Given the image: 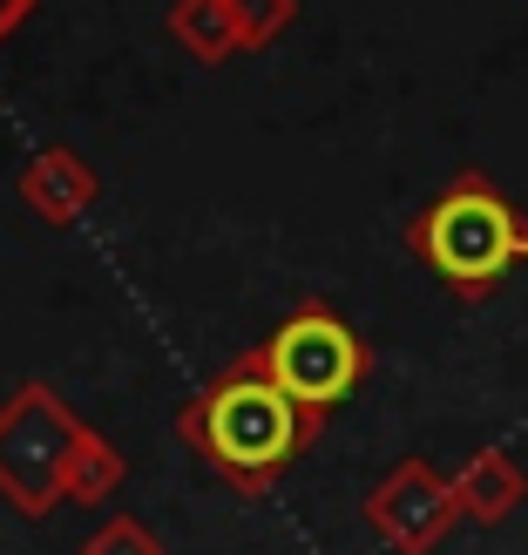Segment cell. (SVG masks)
<instances>
[{
    "label": "cell",
    "instance_id": "obj_8",
    "mask_svg": "<svg viewBox=\"0 0 528 555\" xmlns=\"http://www.w3.org/2000/svg\"><path fill=\"white\" fill-rule=\"evenodd\" d=\"M170 35L197 54V62H210V68L231 62V54H244L231 0H177V8H170Z\"/></svg>",
    "mask_w": 528,
    "mask_h": 555
},
{
    "label": "cell",
    "instance_id": "obj_6",
    "mask_svg": "<svg viewBox=\"0 0 528 555\" xmlns=\"http://www.w3.org/2000/svg\"><path fill=\"white\" fill-rule=\"evenodd\" d=\"M95 197H102V177H95V163L81 156V150L41 143L35 156H27V170H21V204L35 210L41 224L68 231V224H81V217L95 210Z\"/></svg>",
    "mask_w": 528,
    "mask_h": 555
},
{
    "label": "cell",
    "instance_id": "obj_1",
    "mask_svg": "<svg viewBox=\"0 0 528 555\" xmlns=\"http://www.w3.org/2000/svg\"><path fill=\"white\" fill-rule=\"evenodd\" d=\"M319 413L298 406L278 386L258 352H244L231 373H217L197 400L177 413V434L210 461L217 481H231L237 494H265L292 475V461L319 440Z\"/></svg>",
    "mask_w": 528,
    "mask_h": 555
},
{
    "label": "cell",
    "instance_id": "obj_2",
    "mask_svg": "<svg viewBox=\"0 0 528 555\" xmlns=\"http://www.w3.org/2000/svg\"><path fill=\"white\" fill-rule=\"evenodd\" d=\"M407 251L454 298H488L515 264H528V217L488 170H461L421 217L407 224Z\"/></svg>",
    "mask_w": 528,
    "mask_h": 555
},
{
    "label": "cell",
    "instance_id": "obj_10",
    "mask_svg": "<svg viewBox=\"0 0 528 555\" xmlns=\"http://www.w3.org/2000/svg\"><path fill=\"white\" fill-rule=\"evenodd\" d=\"M231 14H237L244 54H258V48H271V41L298 21V0H231Z\"/></svg>",
    "mask_w": 528,
    "mask_h": 555
},
{
    "label": "cell",
    "instance_id": "obj_9",
    "mask_svg": "<svg viewBox=\"0 0 528 555\" xmlns=\"http://www.w3.org/2000/svg\"><path fill=\"white\" fill-rule=\"evenodd\" d=\"M129 481V461H123V448L116 440H102L95 427H81V440H75V461H68V502H81V508H102L108 494H116Z\"/></svg>",
    "mask_w": 528,
    "mask_h": 555
},
{
    "label": "cell",
    "instance_id": "obj_12",
    "mask_svg": "<svg viewBox=\"0 0 528 555\" xmlns=\"http://www.w3.org/2000/svg\"><path fill=\"white\" fill-rule=\"evenodd\" d=\"M35 8H41V0H0V41H14V27H27Z\"/></svg>",
    "mask_w": 528,
    "mask_h": 555
},
{
    "label": "cell",
    "instance_id": "obj_7",
    "mask_svg": "<svg viewBox=\"0 0 528 555\" xmlns=\"http://www.w3.org/2000/svg\"><path fill=\"white\" fill-rule=\"evenodd\" d=\"M454 502L467 521H481V529H502V521L528 502V475H521V461L508 448H481V454H467L461 461V475H454Z\"/></svg>",
    "mask_w": 528,
    "mask_h": 555
},
{
    "label": "cell",
    "instance_id": "obj_5",
    "mask_svg": "<svg viewBox=\"0 0 528 555\" xmlns=\"http://www.w3.org/2000/svg\"><path fill=\"white\" fill-rule=\"evenodd\" d=\"M461 521L467 515L454 502V475H440L421 454H407L394 475H379V488L366 494V529L394 555H434Z\"/></svg>",
    "mask_w": 528,
    "mask_h": 555
},
{
    "label": "cell",
    "instance_id": "obj_4",
    "mask_svg": "<svg viewBox=\"0 0 528 555\" xmlns=\"http://www.w3.org/2000/svg\"><path fill=\"white\" fill-rule=\"evenodd\" d=\"M252 352H258V366L285 386L298 406L319 413V421L332 406H346L359 386H366V373H373L366 339H359L332 305H298V312L278 325L265 346H252Z\"/></svg>",
    "mask_w": 528,
    "mask_h": 555
},
{
    "label": "cell",
    "instance_id": "obj_11",
    "mask_svg": "<svg viewBox=\"0 0 528 555\" xmlns=\"http://www.w3.org/2000/svg\"><path fill=\"white\" fill-rule=\"evenodd\" d=\"M81 555H163V542H156L150 521H136V515H108L102 529L81 542Z\"/></svg>",
    "mask_w": 528,
    "mask_h": 555
},
{
    "label": "cell",
    "instance_id": "obj_3",
    "mask_svg": "<svg viewBox=\"0 0 528 555\" xmlns=\"http://www.w3.org/2000/svg\"><path fill=\"white\" fill-rule=\"evenodd\" d=\"M81 427L89 421L41 379L0 400V502H14V515L48 521L68 502V461Z\"/></svg>",
    "mask_w": 528,
    "mask_h": 555
}]
</instances>
